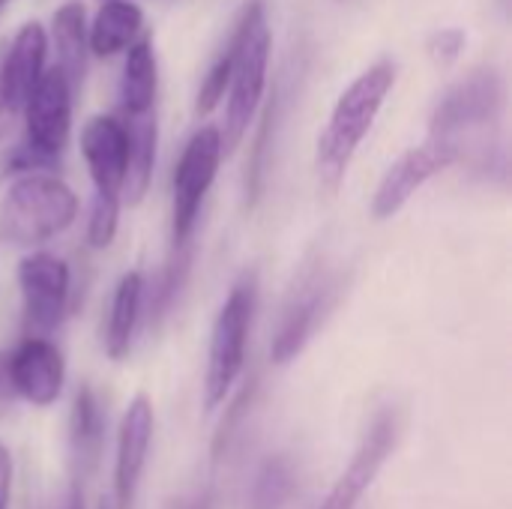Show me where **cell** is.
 <instances>
[{"label": "cell", "mask_w": 512, "mask_h": 509, "mask_svg": "<svg viewBox=\"0 0 512 509\" xmlns=\"http://www.w3.org/2000/svg\"><path fill=\"white\" fill-rule=\"evenodd\" d=\"M231 81H228V105L225 126L219 129L222 153H234L246 138L264 90H267V66H270V27L261 0H249L231 33Z\"/></svg>", "instance_id": "6da1fadb"}, {"label": "cell", "mask_w": 512, "mask_h": 509, "mask_svg": "<svg viewBox=\"0 0 512 509\" xmlns=\"http://www.w3.org/2000/svg\"><path fill=\"white\" fill-rule=\"evenodd\" d=\"M393 84H396V66L390 60H381L369 66L363 75H357L336 99L330 123L318 138V174L330 189H336L345 180L348 165L357 147L363 144V138L369 135Z\"/></svg>", "instance_id": "7a4b0ae2"}, {"label": "cell", "mask_w": 512, "mask_h": 509, "mask_svg": "<svg viewBox=\"0 0 512 509\" xmlns=\"http://www.w3.org/2000/svg\"><path fill=\"white\" fill-rule=\"evenodd\" d=\"M75 192L42 171L21 174L0 198V240L33 249L75 222Z\"/></svg>", "instance_id": "3957f363"}, {"label": "cell", "mask_w": 512, "mask_h": 509, "mask_svg": "<svg viewBox=\"0 0 512 509\" xmlns=\"http://www.w3.org/2000/svg\"><path fill=\"white\" fill-rule=\"evenodd\" d=\"M255 297L258 282L255 273H243L234 288L228 291L213 330H210V348H207V372H204V408L216 411L231 387L237 384L243 363H246V339L255 315Z\"/></svg>", "instance_id": "277c9868"}, {"label": "cell", "mask_w": 512, "mask_h": 509, "mask_svg": "<svg viewBox=\"0 0 512 509\" xmlns=\"http://www.w3.org/2000/svg\"><path fill=\"white\" fill-rule=\"evenodd\" d=\"M222 162V138L216 126L198 129L174 168L171 180V234L174 246H186L198 222V210L216 180Z\"/></svg>", "instance_id": "5b68a950"}, {"label": "cell", "mask_w": 512, "mask_h": 509, "mask_svg": "<svg viewBox=\"0 0 512 509\" xmlns=\"http://www.w3.org/2000/svg\"><path fill=\"white\" fill-rule=\"evenodd\" d=\"M504 108V78L498 69H474L468 78L453 84L432 111V132L459 144L462 132L489 126ZM462 147V144H459Z\"/></svg>", "instance_id": "8992f818"}, {"label": "cell", "mask_w": 512, "mask_h": 509, "mask_svg": "<svg viewBox=\"0 0 512 509\" xmlns=\"http://www.w3.org/2000/svg\"><path fill=\"white\" fill-rule=\"evenodd\" d=\"M459 153H462V147L441 135H429L420 147H411L381 177V183L372 195V216L378 222L393 219L417 195V189H423L435 174L450 168L459 159Z\"/></svg>", "instance_id": "52a82bcc"}, {"label": "cell", "mask_w": 512, "mask_h": 509, "mask_svg": "<svg viewBox=\"0 0 512 509\" xmlns=\"http://www.w3.org/2000/svg\"><path fill=\"white\" fill-rule=\"evenodd\" d=\"M24 141L57 162L72 129V84L54 66L45 69L39 84L24 102Z\"/></svg>", "instance_id": "ba28073f"}, {"label": "cell", "mask_w": 512, "mask_h": 509, "mask_svg": "<svg viewBox=\"0 0 512 509\" xmlns=\"http://www.w3.org/2000/svg\"><path fill=\"white\" fill-rule=\"evenodd\" d=\"M18 288L24 300V321L36 333L54 330L69 303V267L51 252H30L18 264Z\"/></svg>", "instance_id": "9c48e42d"}, {"label": "cell", "mask_w": 512, "mask_h": 509, "mask_svg": "<svg viewBox=\"0 0 512 509\" xmlns=\"http://www.w3.org/2000/svg\"><path fill=\"white\" fill-rule=\"evenodd\" d=\"M396 438H399V414H396V408L378 411L369 432H366V438L360 441L354 459L348 462L345 474L336 480L333 492L327 495L321 509H357L363 495L369 492V486L375 483V477L381 474L384 462L393 456Z\"/></svg>", "instance_id": "30bf717a"}, {"label": "cell", "mask_w": 512, "mask_h": 509, "mask_svg": "<svg viewBox=\"0 0 512 509\" xmlns=\"http://www.w3.org/2000/svg\"><path fill=\"white\" fill-rule=\"evenodd\" d=\"M6 381L15 396L36 408H48L60 399L66 381L63 354L42 336H27L6 357Z\"/></svg>", "instance_id": "8fae6325"}, {"label": "cell", "mask_w": 512, "mask_h": 509, "mask_svg": "<svg viewBox=\"0 0 512 509\" xmlns=\"http://www.w3.org/2000/svg\"><path fill=\"white\" fill-rule=\"evenodd\" d=\"M153 441V405L147 396H135L120 420L117 432V462H114V498L117 509H132L138 495L144 465Z\"/></svg>", "instance_id": "7c38bea8"}, {"label": "cell", "mask_w": 512, "mask_h": 509, "mask_svg": "<svg viewBox=\"0 0 512 509\" xmlns=\"http://www.w3.org/2000/svg\"><path fill=\"white\" fill-rule=\"evenodd\" d=\"M330 294H333V285L324 273H309L300 288L294 291L285 315H282V324L273 336V363L276 366H285L291 363L303 348L306 342L312 339V333L318 330V324L324 321V312L330 306Z\"/></svg>", "instance_id": "4fadbf2b"}, {"label": "cell", "mask_w": 512, "mask_h": 509, "mask_svg": "<svg viewBox=\"0 0 512 509\" xmlns=\"http://www.w3.org/2000/svg\"><path fill=\"white\" fill-rule=\"evenodd\" d=\"M48 57V36L39 21H27L0 63V111L18 114L39 84Z\"/></svg>", "instance_id": "5bb4252c"}, {"label": "cell", "mask_w": 512, "mask_h": 509, "mask_svg": "<svg viewBox=\"0 0 512 509\" xmlns=\"http://www.w3.org/2000/svg\"><path fill=\"white\" fill-rule=\"evenodd\" d=\"M81 153L96 192L120 195L126 177V126L111 114H96L81 129Z\"/></svg>", "instance_id": "9a60e30c"}, {"label": "cell", "mask_w": 512, "mask_h": 509, "mask_svg": "<svg viewBox=\"0 0 512 509\" xmlns=\"http://www.w3.org/2000/svg\"><path fill=\"white\" fill-rule=\"evenodd\" d=\"M126 177H123V195L129 204H138L153 180V165H156V141H159V126L153 108L144 114H126Z\"/></svg>", "instance_id": "2e32d148"}, {"label": "cell", "mask_w": 512, "mask_h": 509, "mask_svg": "<svg viewBox=\"0 0 512 509\" xmlns=\"http://www.w3.org/2000/svg\"><path fill=\"white\" fill-rule=\"evenodd\" d=\"M144 27V12L129 0H105L87 27V48L96 57H114L126 51Z\"/></svg>", "instance_id": "e0dca14e"}, {"label": "cell", "mask_w": 512, "mask_h": 509, "mask_svg": "<svg viewBox=\"0 0 512 509\" xmlns=\"http://www.w3.org/2000/svg\"><path fill=\"white\" fill-rule=\"evenodd\" d=\"M51 39L57 48V69L69 78L72 90L81 84L87 69V12L84 3L69 0L51 18Z\"/></svg>", "instance_id": "ac0fdd59"}, {"label": "cell", "mask_w": 512, "mask_h": 509, "mask_svg": "<svg viewBox=\"0 0 512 509\" xmlns=\"http://www.w3.org/2000/svg\"><path fill=\"white\" fill-rule=\"evenodd\" d=\"M141 303H144V279L141 273H126L114 288L111 315L105 327V354L111 360H123L129 354L141 318Z\"/></svg>", "instance_id": "d6986e66"}, {"label": "cell", "mask_w": 512, "mask_h": 509, "mask_svg": "<svg viewBox=\"0 0 512 509\" xmlns=\"http://www.w3.org/2000/svg\"><path fill=\"white\" fill-rule=\"evenodd\" d=\"M159 87V66L150 39H138L126 51L123 81H120V105L126 114H144L156 102Z\"/></svg>", "instance_id": "ffe728a7"}, {"label": "cell", "mask_w": 512, "mask_h": 509, "mask_svg": "<svg viewBox=\"0 0 512 509\" xmlns=\"http://www.w3.org/2000/svg\"><path fill=\"white\" fill-rule=\"evenodd\" d=\"M102 438H105V417H102L99 399L90 387H81L72 402V417H69V444H72L78 471H93L102 453Z\"/></svg>", "instance_id": "44dd1931"}, {"label": "cell", "mask_w": 512, "mask_h": 509, "mask_svg": "<svg viewBox=\"0 0 512 509\" xmlns=\"http://www.w3.org/2000/svg\"><path fill=\"white\" fill-rule=\"evenodd\" d=\"M294 495V468L285 456H270L252 483L249 509H285Z\"/></svg>", "instance_id": "7402d4cb"}, {"label": "cell", "mask_w": 512, "mask_h": 509, "mask_svg": "<svg viewBox=\"0 0 512 509\" xmlns=\"http://www.w3.org/2000/svg\"><path fill=\"white\" fill-rule=\"evenodd\" d=\"M117 225H120V195L96 192L87 219V243L93 249H108L117 237Z\"/></svg>", "instance_id": "603a6c76"}, {"label": "cell", "mask_w": 512, "mask_h": 509, "mask_svg": "<svg viewBox=\"0 0 512 509\" xmlns=\"http://www.w3.org/2000/svg\"><path fill=\"white\" fill-rule=\"evenodd\" d=\"M231 60H234V54H231V42H228V48L216 57V63L210 66V72L201 81V90H198V99H195L198 114H210L225 99V90H228V81H231Z\"/></svg>", "instance_id": "cb8c5ba5"}, {"label": "cell", "mask_w": 512, "mask_h": 509, "mask_svg": "<svg viewBox=\"0 0 512 509\" xmlns=\"http://www.w3.org/2000/svg\"><path fill=\"white\" fill-rule=\"evenodd\" d=\"M273 120H276V102L267 105L264 120H261V129H258V135H255V150H252V156H249V171H246V198H249V204L261 195V183H264V156H267V138H270Z\"/></svg>", "instance_id": "d4e9b609"}, {"label": "cell", "mask_w": 512, "mask_h": 509, "mask_svg": "<svg viewBox=\"0 0 512 509\" xmlns=\"http://www.w3.org/2000/svg\"><path fill=\"white\" fill-rule=\"evenodd\" d=\"M252 396H255V381H246V384H243V390L237 393L234 405L228 408V414H225V420H222L219 432H216V441H213V456H216V459L228 450V444H231V438H234V432H237V426H240V420H243L246 408L252 405Z\"/></svg>", "instance_id": "484cf974"}, {"label": "cell", "mask_w": 512, "mask_h": 509, "mask_svg": "<svg viewBox=\"0 0 512 509\" xmlns=\"http://www.w3.org/2000/svg\"><path fill=\"white\" fill-rule=\"evenodd\" d=\"M48 165H54V159H48L45 153H39L33 144H27V141H18L12 150H9V156L3 159V177H9V174H30V171H42V168H48Z\"/></svg>", "instance_id": "4316f807"}, {"label": "cell", "mask_w": 512, "mask_h": 509, "mask_svg": "<svg viewBox=\"0 0 512 509\" xmlns=\"http://www.w3.org/2000/svg\"><path fill=\"white\" fill-rule=\"evenodd\" d=\"M429 57L435 63H453L459 51L465 48V30L462 27H441L438 33L429 36Z\"/></svg>", "instance_id": "83f0119b"}, {"label": "cell", "mask_w": 512, "mask_h": 509, "mask_svg": "<svg viewBox=\"0 0 512 509\" xmlns=\"http://www.w3.org/2000/svg\"><path fill=\"white\" fill-rule=\"evenodd\" d=\"M9 498H12V456L0 444V509H9Z\"/></svg>", "instance_id": "f1b7e54d"}, {"label": "cell", "mask_w": 512, "mask_h": 509, "mask_svg": "<svg viewBox=\"0 0 512 509\" xmlns=\"http://www.w3.org/2000/svg\"><path fill=\"white\" fill-rule=\"evenodd\" d=\"M63 509H84L81 507V495H78V489H72V492H69V501H66V507Z\"/></svg>", "instance_id": "f546056e"}, {"label": "cell", "mask_w": 512, "mask_h": 509, "mask_svg": "<svg viewBox=\"0 0 512 509\" xmlns=\"http://www.w3.org/2000/svg\"><path fill=\"white\" fill-rule=\"evenodd\" d=\"M183 509H210V498L204 495V498H195V501H189Z\"/></svg>", "instance_id": "4dcf8cb0"}, {"label": "cell", "mask_w": 512, "mask_h": 509, "mask_svg": "<svg viewBox=\"0 0 512 509\" xmlns=\"http://www.w3.org/2000/svg\"><path fill=\"white\" fill-rule=\"evenodd\" d=\"M99 509H108V504H105V501H102V504H99Z\"/></svg>", "instance_id": "1f68e13d"}, {"label": "cell", "mask_w": 512, "mask_h": 509, "mask_svg": "<svg viewBox=\"0 0 512 509\" xmlns=\"http://www.w3.org/2000/svg\"><path fill=\"white\" fill-rule=\"evenodd\" d=\"M3 3H6V0H0V9H3Z\"/></svg>", "instance_id": "d6a6232c"}]
</instances>
